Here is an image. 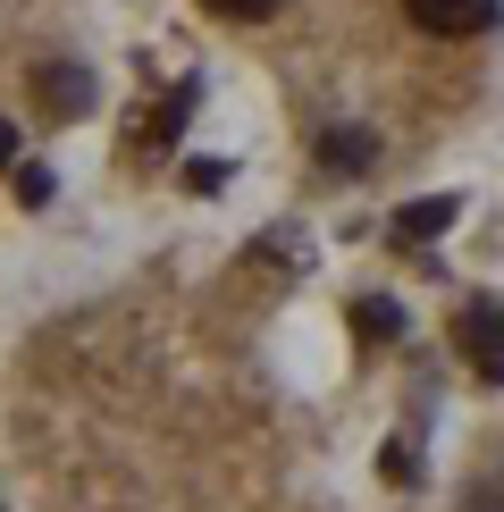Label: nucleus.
<instances>
[{
    "label": "nucleus",
    "instance_id": "nucleus-1",
    "mask_svg": "<svg viewBox=\"0 0 504 512\" xmlns=\"http://www.w3.org/2000/svg\"><path fill=\"white\" fill-rule=\"evenodd\" d=\"M454 345H462V361H471L488 387H504V311L496 303H471L454 319Z\"/></svg>",
    "mask_w": 504,
    "mask_h": 512
},
{
    "label": "nucleus",
    "instance_id": "nucleus-2",
    "mask_svg": "<svg viewBox=\"0 0 504 512\" xmlns=\"http://www.w3.org/2000/svg\"><path fill=\"white\" fill-rule=\"evenodd\" d=\"M34 101H42V118H84L93 110V68H76V59H42L34 68Z\"/></svg>",
    "mask_w": 504,
    "mask_h": 512
},
{
    "label": "nucleus",
    "instance_id": "nucleus-3",
    "mask_svg": "<svg viewBox=\"0 0 504 512\" xmlns=\"http://www.w3.org/2000/svg\"><path fill=\"white\" fill-rule=\"evenodd\" d=\"M420 34H488L496 26V0H404Z\"/></svg>",
    "mask_w": 504,
    "mask_h": 512
},
{
    "label": "nucleus",
    "instance_id": "nucleus-4",
    "mask_svg": "<svg viewBox=\"0 0 504 512\" xmlns=\"http://www.w3.org/2000/svg\"><path fill=\"white\" fill-rule=\"evenodd\" d=\"M454 219H462V202H454V194H429V202H404V210H395V244H429V236H446Z\"/></svg>",
    "mask_w": 504,
    "mask_h": 512
},
{
    "label": "nucleus",
    "instance_id": "nucleus-5",
    "mask_svg": "<svg viewBox=\"0 0 504 512\" xmlns=\"http://www.w3.org/2000/svg\"><path fill=\"white\" fill-rule=\"evenodd\" d=\"M353 328H362V336H370V345H387V336H395V328H404V311H395V303H387V294H362V303H353Z\"/></svg>",
    "mask_w": 504,
    "mask_h": 512
},
{
    "label": "nucleus",
    "instance_id": "nucleus-6",
    "mask_svg": "<svg viewBox=\"0 0 504 512\" xmlns=\"http://www.w3.org/2000/svg\"><path fill=\"white\" fill-rule=\"evenodd\" d=\"M320 160H328V168H370V135H362V126H345V135L320 143Z\"/></svg>",
    "mask_w": 504,
    "mask_h": 512
},
{
    "label": "nucleus",
    "instance_id": "nucleus-7",
    "mask_svg": "<svg viewBox=\"0 0 504 512\" xmlns=\"http://www.w3.org/2000/svg\"><path fill=\"white\" fill-rule=\"evenodd\" d=\"M194 101H202V84H177V93L160 101V118H152V143H168V135H177V126H185V110H194Z\"/></svg>",
    "mask_w": 504,
    "mask_h": 512
},
{
    "label": "nucleus",
    "instance_id": "nucleus-8",
    "mask_svg": "<svg viewBox=\"0 0 504 512\" xmlns=\"http://www.w3.org/2000/svg\"><path fill=\"white\" fill-rule=\"evenodd\" d=\"M378 471H387L395 487H420V454H412V437H387V454H378Z\"/></svg>",
    "mask_w": 504,
    "mask_h": 512
},
{
    "label": "nucleus",
    "instance_id": "nucleus-9",
    "mask_svg": "<svg viewBox=\"0 0 504 512\" xmlns=\"http://www.w3.org/2000/svg\"><path fill=\"white\" fill-rule=\"evenodd\" d=\"M17 202H26V210L51 202V168H42V160H17Z\"/></svg>",
    "mask_w": 504,
    "mask_h": 512
},
{
    "label": "nucleus",
    "instance_id": "nucleus-10",
    "mask_svg": "<svg viewBox=\"0 0 504 512\" xmlns=\"http://www.w3.org/2000/svg\"><path fill=\"white\" fill-rule=\"evenodd\" d=\"M227 177H236V168H227V160H194V168H185V194H219Z\"/></svg>",
    "mask_w": 504,
    "mask_h": 512
},
{
    "label": "nucleus",
    "instance_id": "nucleus-11",
    "mask_svg": "<svg viewBox=\"0 0 504 512\" xmlns=\"http://www.w3.org/2000/svg\"><path fill=\"white\" fill-rule=\"evenodd\" d=\"M462 512H504V479H479L471 496H462Z\"/></svg>",
    "mask_w": 504,
    "mask_h": 512
},
{
    "label": "nucleus",
    "instance_id": "nucleus-12",
    "mask_svg": "<svg viewBox=\"0 0 504 512\" xmlns=\"http://www.w3.org/2000/svg\"><path fill=\"white\" fill-rule=\"evenodd\" d=\"M202 9H219V17H269L278 0H202Z\"/></svg>",
    "mask_w": 504,
    "mask_h": 512
},
{
    "label": "nucleus",
    "instance_id": "nucleus-13",
    "mask_svg": "<svg viewBox=\"0 0 504 512\" xmlns=\"http://www.w3.org/2000/svg\"><path fill=\"white\" fill-rule=\"evenodd\" d=\"M0 168H17V126L0 118Z\"/></svg>",
    "mask_w": 504,
    "mask_h": 512
}]
</instances>
